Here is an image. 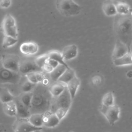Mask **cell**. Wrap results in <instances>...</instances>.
Wrapping results in <instances>:
<instances>
[{
    "label": "cell",
    "instance_id": "obj_4",
    "mask_svg": "<svg viewBox=\"0 0 132 132\" xmlns=\"http://www.w3.org/2000/svg\"><path fill=\"white\" fill-rule=\"evenodd\" d=\"M72 98L66 87L63 92L58 96L53 97L50 111L52 113L58 109H63L69 110L72 102Z\"/></svg>",
    "mask_w": 132,
    "mask_h": 132
},
{
    "label": "cell",
    "instance_id": "obj_23",
    "mask_svg": "<svg viewBox=\"0 0 132 132\" xmlns=\"http://www.w3.org/2000/svg\"><path fill=\"white\" fill-rule=\"evenodd\" d=\"M14 98L15 97L10 93L7 88L0 87V101L2 104L12 101Z\"/></svg>",
    "mask_w": 132,
    "mask_h": 132
},
{
    "label": "cell",
    "instance_id": "obj_22",
    "mask_svg": "<svg viewBox=\"0 0 132 132\" xmlns=\"http://www.w3.org/2000/svg\"><path fill=\"white\" fill-rule=\"evenodd\" d=\"M67 68H68L59 64L56 68L54 69L52 72L50 73V79L54 82H57Z\"/></svg>",
    "mask_w": 132,
    "mask_h": 132
},
{
    "label": "cell",
    "instance_id": "obj_6",
    "mask_svg": "<svg viewBox=\"0 0 132 132\" xmlns=\"http://www.w3.org/2000/svg\"><path fill=\"white\" fill-rule=\"evenodd\" d=\"M99 110L110 125H113L119 120L120 108L116 104L111 106H105L101 105Z\"/></svg>",
    "mask_w": 132,
    "mask_h": 132
},
{
    "label": "cell",
    "instance_id": "obj_18",
    "mask_svg": "<svg viewBox=\"0 0 132 132\" xmlns=\"http://www.w3.org/2000/svg\"><path fill=\"white\" fill-rule=\"evenodd\" d=\"M66 87L65 84L57 81L49 86V91L53 97H56L63 92Z\"/></svg>",
    "mask_w": 132,
    "mask_h": 132
},
{
    "label": "cell",
    "instance_id": "obj_39",
    "mask_svg": "<svg viewBox=\"0 0 132 132\" xmlns=\"http://www.w3.org/2000/svg\"><path fill=\"white\" fill-rule=\"evenodd\" d=\"M0 132H6L5 128L2 124H0Z\"/></svg>",
    "mask_w": 132,
    "mask_h": 132
},
{
    "label": "cell",
    "instance_id": "obj_33",
    "mask_svg": "<svg viewBox=\"0 0 132 132\" xmlns=\"http://www.w3.org/2000/svg\"><path fill=\"white\" fill-rule=\"evenodd\" d=\"M102 81V78L100 75H94L91 78V82L92 84L94 86H98L100 85Z\"/></svg>",
    "mask_w": 132,
    "mask_h": 132
},
{
    "label": "cell",
    "instance_id": "obj_7",
    "mask_svg": "<svg viewBox=\"0 0 132 132\" xmlns=\"http://www.w3.org/2000/svg\"><path fill=\"white\" fill-rule=\"evenodd\" d=\"M21 77V73L6 69L3 65L0 60V84H16L20 82Z\"/></svg>",
    "mask_w": 132,
    "mask_h": 132
},
{
    "label": "cell",
    "instance_id": "obj_38",
    "mask_svg": "<svg viewBox=\"0 0 132 132\" xmlns=\"http://www.w3.org/2000/svg\"><path fill=\"white\" fill-rule=\"evenodd\" d=\"M126 77L128 78H132V70H129L126 74Z\"/></svg>",
    "mask_w": 132,
    "mask_h": 132
},
{
    "label": "cell",
    "instance_id": "obj_1",
    "mask_svg": "<svg viewBox=\"0 0 132 132\" xmlns=\"http://www.w3.org/2000/svg\"><path fill=\"white\" fill-rule=\"evenodd\" d=\"M32 96L29 110L32 114H45L50 111L53 99L49 91V86L42 83L36 85L32 92Z\"/></svg>",
    "mask_w": 132,
    "mask_h": 132
},
{
    "label": "cell",
    "instance_id": "obj_30",
    "mask_svg": "<svg viewBox=\"0 0 132 132\" xmlns=\"http://www.w3.org/2000/svg\"><path fill=\"white\" fill-rule=\"evenodd\" d=\"M36 85L37 84H35L30 82L26 79V80H25L21 85L20 89L22 92L23 93L31 92L34 90Z\"/></svg>",
    "mask_w": 132,
    "mask_h": 132
},
{
    "label": "cell",
    "instance_id": "obj_2",
    "mask_svg": "<svg viewBox=\"0 0 132 132\" xmlns=\"http://www.w3.org/2000/svg\"><path fill=\"white\" fill-rule=\"evenodd\" d=\"M113 28L117 39L130 48L132 43V10L126 15H115Z\"/></svg>",
    "mask_w": 132,
    "mask_h": 132
},
{
    "label": "cell",
    "instance_id": "obj_19",
    "mask_svg": "<svg viewBox=\"0 0 132 132\" xmlns=\"http://www.w3.org/2000/svg\"><path fill=\"white\" fill-rule=\"evenodd\" d=\"M28 119L31 124L35 127L42 128L44 126V114H32Z\"/></svg>",
    "mask_w": 132,
    "mask_h": 132
},
{
    "label": "cell",
    "instance_id": "obj_40",
    "mask_svg": "<svg viewBox=\"0 0 132 132\" xmlns=\"http://www.w3.org/2000/svg\"><path fill=\"white\" fill-rule=\"evenodd\" d=\"M41 130H42V129H41V130H38L36 131L35 132H42V131Z\"/></svg>",
    "mask_w": 132,
    "mask_h": 132
},
{
    "label": "cell",
    "instance_id": "obj_31",
    "mask_svg": "<svg viewBox=\"0 0 132 132\" xmlns=\"http://www.w3.org/2000/svg\"><path fill=\"white\" fill-rule=\"evenodd\" d=\"M48 58L47 54H45L44 55H41L35 58V61L38 66L40 68H42V67L46 63V60Z\"/></svg>",
    "mask_w": 132,
    "mask_h": 132
},
{
    "label": "cell",
    "instance_id": "obj_35",
    "mask_svg": "<svg viewBox=\"0 0 132 132\" xmlns=\"http://www.w3.org/2000/svg\"><path fill=\"white\" fill-rule=\"evenodd\" d=\"M11 4V1L10 0H3L0 1V7L1 8H7L10 6Z\"/></svg>",
    "mask_w": 132,
    "mask_h": 132
},
{
    "label": "cell",
    "instance_id": "obj_9",
    "mask_svg": "<svg viewBox=\"0 0 132 132\" xmlns=\"http://www.w3.org/2000/svg\"><path fill=\"white\" fill-rule=\"evenodd\" d=\"M37 72H43V71L36 62L35 58H27L21 60L19 67L20 73L26 75L28 73Z\"/></svg>",
    "mask_w": 132,
    "mask_h": 132
},
{
    "label": "cell",
    "instance_id": "obj_24",
    "mask_svg": "<svg viewBox=\"0 0 132 132\" xmlns=\"http://www.w3.org/2000/svg\"><path fill=\"white\" fill-rule=\"evenodd\" d=\"M75 75V71L69 67L67 69L57 81L67 85Z\"/></svg>",
    "mask_w": 132,
    "mask_h": 132
},
{
    "label": "cell",
    "instance_id": "obj_14",
    "mask_svg": "<svg viewBox=\"0 0 132 132\" xmlns=\"http://www.w3.org/2000/svg\"><path fill=\"white\" fill-rule=\"evenodd\" d=\"M64 60H70L75 58L78 54V48L75 44H71L65 46L61 52Z\"/></svg>",
    "mask_w": 132,
    "mask_h": 132
},
{
    "label": "cell",
    "instance_id": "obj_20",
    "mask_svg": "<svg viewBox=\"0 0 132 132\" xmlns=\"http://www.w3.org/2000/svg\"><path fill=\"white\" fill-rule=\"evenodd\" d=\"M113 63L117 67L132 65V53H128L123 57L113 60Z\"/></svg>",
    "mask_w": 132,
    "mask_h": 132
},
{
    "label": "cell",
    "instance_id": "obj_8",
    "mask_svg": "<svg viewBox=\"0 0 132 132\" xmlns=\"http://www.w3.org/2000/svg\"><path fill=\"white\" fill-rule=\"evenodd\" d=\"M19 56L13 54H4L1 59L3 65L7 69L19 73V67L21 62Z\"/></svg>",
    "mask_w": 132,
    "mask_h": 132
},
{
    "label": "cell",
    "instance_id": "obj_17",
    "mask_svg": "<svg viewBox=\"0 0 132 132\" xmlns=\"http://www.w3.org/2000/svg\"><path fill=\"white\" fill-rule=\"evenodd\" d=\"M80 85L79 79L75 75L66 85L67 88L71 95L72 99H73L76 94L77 90Z\"/></svg>",
    "mask_w": 132,
    "mask_h": 132
},
{
    "label": "cell",
    "instance_id": "obj_27",
    "mask_svg": "<svg viewBox=\"0 0 132 132\" xmlns=\"http://www.w3.org/2000/svg\"><path fill=\"white\" fill-rule=\"evenodd\" d=\"M101 105L105 106H111L114 105V97L112 92L105 93L102 97Z\"/></svg>",
    "mask_w": 132,
    "mask_h": 132
},
{
    "label": "cell",
    "instance_id": "obj_28",
    "mask_svg": "<svg viewBox=\"0 0 132 132\" xmlns=\"http://www.w3.org/2000/svg\"><path fill=\"white\" fill-rule=\"evenodd\" d=\"M32 96V93L27 92V93H23L22 92L18 97L21 101V102L25 105L29 109L30 107L31 102Z\"/></svg>",
    "mask_w": 132,
    "mask_h": 132
},
{
    "label": "cell",
    "instance_id": "obj_34",
    "mask_svg": "<svg viewBox=\"0 0 132 132\" xmlns=\"http://www.w3.org/2000/svg\"><path fill=\"white\" fill-rule=\"evenodd\" d=\"M35 74H36L37 80L39 83L42 82L46 78L45 77L43 72H35Z\"/></svg>",
    "mask_w": 132,
    "mask_h": 132
},
{
    "label": "cell",
    "instance_id": "obj_26",
    "mask_svg": "<svg viewBox=\"0 0 132 132\" xmlns=\"http://www.w3.org/2000/svg\"><path fill=\"white\" fill-rule=\"evenodd\" d=\"M46 54L49 58L54 60L55 61L58 62L59 64L63 65L65 67H66L67 68L70 67L68 65V64L65 62L62 56L61 53H60L59 52L56 51H51Z\"/></svg>",
    "mask_w": 132,
    "mask_h": 132
},
{
    "label": "cell",
    "instance_id": "obj_37",
    "mask_svg": "<svg viewBox=\"0 0 132 132\" xmlns=\"http://www.w3.org/2000/svg\"><path fill=\"white\" fill-rule=\"evenodd\" d=\"M46 63L50 64L51 66H52L54 69L56 68L59 64L58 62H57V61H55L54 60H53V59H51L50 58H48L47 60H46Z\"/></svg>",
    "mask_w": 132,
    "mask_h": 132
},
{
    "label": "cell",
    "instance_id": "obj_11",
    "mask_svg": "<svg viewBox=\"0 0 132 132\" xmlns=\"http://www.w3.org/2000/svg\"><path fill=\"white\" fill-rule=\"evenodd\" d=\"M130 52H131L130 48L120 40L117 39L112 53V59L114 60L119 59Z\"/></svg>",
    "mask_w": 132,
    "mask_h": 132
},
{
    "label": "cell",
    "instance_id": "obj_12",
    "mask_svg": "<svg viewBox=\"0 0 132 132\" xmlns=\"http://www.w3.org/2000/svg\"><path fill=\"white\" fill-rule=\"evenodd\" d=\"M14 101L16 107V118L28 119L31 115L29 109L24 105L18 97H15Z\"/></svg>",
    "mask_w": 132,
    "mask_h": 132
},
{
    "label": "cell",
    "instance_id": "obj_13",
    "mask_svg": "<svg viewBox=\"0 0 132 132\" xmlns=\"http://www.w3.org/2000/svg\"><path fill=\"white\" fill-rule=\"evenodd\" d=\"M20 50L22 54L27 56L36 53L38 51L39 46L35 42H26L21 44Z\"/></svg>",
    "mask_w": 132,
    "mask_h": 132
},
{
    "label": "cell",
    "instance_id": "obj_25",
    "mask_svg": "<svg viewBox=\"0 0 132 132\" xmlns=\"http://www.w3.org/2000/svg\"><path fill=\"white\" fill-rule=\"evenodd\" d=\"M118 14L126 15L130 13L131 9L129 6L123 2H114Z\"/></svg>",
    "mask_w": 132,
    "mask_h": 132
},
{
    "label": "cell",
    "instance_id": "obj_15",
    "mask_svg": "<svg viewBox=\"0 0 132 132\" xmlns=\"http://www.w3.org/2000/svg\"><path fill=\"white\" fill-rule=\"evenodd\" d=\"M44 126L48 128H53L57 126L61 121L55 113L51 111L44 114Z\"/></svg>",
    "mask_w": 132,
    "mask_h": 132
},
{
    "label": "cell",
    "instance_id": "obj_10",
    "mask_svg": "<svg viewBox=\"0 0 132 132\" xmlns=\"http://www.w3.org/2000/svg\"><path fill=\"white\" fill-rule=\"evenodd\" d=\"M12 128L14 132H35L38 130L42 129L32 125L28 119L17 118L13 124Z\"/></svg>",
    "mask_w": 132,
    "mask_h": 132
},
{
    "label": "cell",
    "instance_id": "obj_21",
    "mask_svg": "<svg viewBox=\"0 0 132 132\" xmlns=\"http://www.w3.org/2000/svg\"><path fill=\"white\" fill-rule=\"evenodd\" d=\"M3 109L4 113L9 117H16V107L13 101L3 104Z\"/></svg>",
    "mask_w": 132,
    "mask_h": 132
},
{
    "label": "cell",
    "instance_id": "obj_3",
    "mask_svg": "<svg viewBox=\"0 0 132 132\" xmlns=\"http://www.w3.org/2000/svg\"><path fill=\"white\" fill-rule=\"evenodd\" d=\"M56 6L59 13L65 16L77 15L82 10V7L72 0H57Z\"/></svg>",
    "mask_w": 132,
    "mask_h": 132
},
{
    "label": "cell",
    "instance_id": "obj_16",
    "mask_svg": "<svg viewBox=\"0 0 132 132\" xmlns=\"http://www.w3.org/2000/svg\"><path fill=\"white\" fill-rule=\"evenodd\" d=\"M102 10L104 14L108 16H115L117 14L114 1H106L103 3Z\"/></svg>",
    "mask_w": 132,
    "mask_h": 132
},
{
    "label": "cell",
    "instance_id": "obj_5",
    "mask_svg": "<svg viewBox=\"0 0 132 132\" xmlns=\"http://www.w3.org/2000/svg\"><path fill=\"white\" fill-rule=\"evenodd\" d=\"M2 30L4 36H8L18 39V30L16 21L10 14H6L2 22Z\"/></svg>",
    "mask_w": 132,
    "mask_h": 132
},
{
    "label": "cell",
    "instance_id": "obj_29",
    "mask_svg": "<svg viewBox=\"0 0 132 132\" xmlns=\"http://www.w3.org/2000/svg\"><path fill=\"white\" fill-rule=\"evenodd\" d=\"M18 41V39L8 36H4L2 43V46L4 48L10 47L15 45Z\"/></svg>",
    "mask_w": 132,
    "mask_h": 132
},
{
    "label": "cell",
    "instance_id": "obj_36",
    "mask_svg": "<svg viewBox=\"0 0 132 132\" xmlns=\"http://www.w3.org/2000/svg\"><path fill=\"white\" fill-rule=\"evenodd\" d=\"M42 71L43 72H45L46 73H50L51 72H52V71L54 70V68L51 66L50 64H47V63H45L44 64V65L42 67Z\"/></svg>",
    "mask_w": 132,
    "mask_h": 132
},
{
    "label": "cell",
    "instance_id": "obj_32",
    "mask_svg": "<svg viewBox=\"0 0 132 132\" xmlns=\"http://www.w3.org/2000/svg\"><path fill=\"white\" fill-rule=\"evenodd\" d=\"M25 76L26 79L30 82H31L33 84H37L39 83L37 80L35 72L28 73V74L25 75Z\"/></svg>",
    "mask_w": 132,
    "mask_h": 132
}]
</instances>
